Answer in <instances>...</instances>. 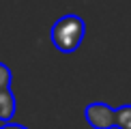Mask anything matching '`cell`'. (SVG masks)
<instances>
[{"label": "cell", "mask_w": 131, "mask_h": 129, "mask_svg": "<svg viewBox=\"0 0 131 129\" xmlns=\"http://www.w3.org/2000/svg\"><path fill=\"white\" fill-rule=\"evenodd\" d=\"M15 114V97L11 93V88L0 90V123H7L13 118Z\"/></svg>", "instance_id": "obj_3"}, {"label": "cell", "mask_w": 131, "mask_h": 129, "mask_svg": "<svg viewBox=\"0 0 131 129\" xmlns=\"http://www.w3.org/2000/svg\"><path fill=\"white\" fill-rule=\"evenodd\" d=\"M86 32V24L80 15H64L52 26L50 39L54 43L58 52L62 54H73L78 47L82 45V39H84Z\"/></svg>", "instance_id": "obj_1"}, {"label": "cell", "mask_w": 131, "mask_h": 129, "mask_svg": "<svg viewBox=\"0 0 131 129\" xmlns=\"http://www.w3.org/2000/svg\"><path fill=\"white\" fill-rule=\"evenodd\" d=\"M4 88H11V71L7 64L0 62V90H4Z\"/></svg>", "instance_id": "obj_5"}, {"label": "cell", "mask_w": 131, "mask_h": 129, "mask_svg": "<svg viewBox=\"0 0 131 129\" xmlns=\"http://www.w3.org/2000/svg\"><path fill=\"white\" fill-rule=\"evenodd\" d=\"M0 129H26V127H21V125H15V123H7V125H2Z\"/></svg>", "instance_id": "obj_6"}, {"label": "cell", "mask_w": 131, "mask_h": 129, "mask_svg": "<svg viewBox=\"0 0 131 129\" xmlns=\"http://www.w3.org/2000/svg\"><path fill=\"white\" fill-rule=\"evenodd\" d=\"M114 112L116 107H110L107 103H90L84 110V118L92 129H112L114 127Z\"/></svg>", "instance_id": "obj_2"}, {"label": "cell", "mask_w": 131, "mask_h": 129, "mask_svg": "<svg viewBox=\"0 0 131 129\" xmlns=\"http://www.w3.org/2000/svg\"><path fill=\"white\" fill-rule=\"evenodd\" d=\"M114 127L116 129H131V105L116 107V112H114Z\"/></svg>", "instance_id": "obj_4"}]
</instances>
